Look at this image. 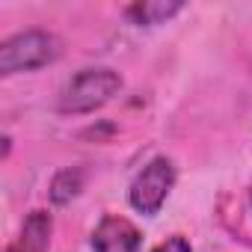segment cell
Masks as SVG:
<instances>
[{"mask_svg": "<svg viewBox=\"0 0 252 252\" xmlns=\"http://www.w3.org/2000/svg\"><path fill=\"white\" fill-rule=\"evenodd\" d=\"M63 45L54 33L48 30H24L9 36L0 45V74H18V71H33L60 57Z\"/></svg>", "mask_w": 252, "mask_h": 252, "instance_id": "1", "label": "cell"}, {"mask_svg": "<svg viewBox=\"0 0 252 252\" xmlns=\"http://www.w3.org/2000/svg\"><path fill=\"white\" fill-rule=\"evenodd\" d=\"M119 89H122V77L113 68H83L63 86L60 110L63 113H92L104 107Z\"/></svg>", "mask_w": 252, "mask_h": 252, "instance_id": "2", "label": "cell"}, {"mask_svg": "<svg viewBox=\"0 0 252 252\" xmlns=\"http://www.w3.org/2000/svg\"><path fill=\"white\" fill-rule=\"evenodd\" d=\"M172 184H175V166H172V160H169V158H155V160H149V163L143 166V172L134 178L128 199H131V205H134L140 214L155 217V214L163 208V202H166Z\"/></svg>", "mask_w": 252, "mask_h": 252, "instance_id": "3", "label": "cell"}, {"mask_svg": "<svg viewBox=\"0 0 252 252\" xmlns=\"http://www.w3.org/2000/svg\"><path fill=\"white\" fill-rule=\"evenodd\" d=\"M143 234L140 228L125 217H104L92 231L95 252H140Z\"/></svg>", "mask_w": 252, "mask_h": 252, "instance_id": "4", "label": "cell"}, {"mask_svg": "<svg viewBox=\"0 0 252 252\" xmlns=\"http://www.w3.org/2000/svg\"><path fill=\"white\" fill-rule=\"evenodd\" d=\"M51 231H54V220L48 211H33L24 225H21V234L9 243L6 252H48L51 246Z\"/></svg>", "mask_w": 252, "mask_h": 252, "instance_id": "5", "label": "cell"}, {"mask_svg": "<svg viewBox=\"0 0 252 252\" xmlns=\"http://www.w3.org/2000/svg\"><path fill=\"white\" fill-rule=\"evenodd\" d=\"M184 3L181 0H146V3H134L125 9V15H128L134 24H160L166 18H172Z\"/></svg>", "mask_w": 252, "mask_h": 252, "instance_id": "6", "label": "cell"}, {"mask_svg": "<svg viewBox=\"0 0 252 252\" xmlns=\"http://www.w3.org/2000/svg\"><path fill=\"white\" fill-rule=\"evenodd\" d=\"M83 181H86V172L80 166H68V169H60L54 178H51V202L54 205H68L80 190H83Z\"/></svg>", "mask_w": 252, "mask_h": 252, "instance_id": "7", "label": "cell"}, {"mask_svg": "<svg viewBox=\"0 0 252 252\" xmlns=\"http://www.w3.org/2000/svg\"><path fill=\"white\" fill-rule=\"evenodd\" d=\"M155 252H193V249H190L187 237H181V234H172V237H166L163 243H158V246H155Z\"/></svg>", "mask_w": 252, "mask_h": 252, "instance_id": "8", "label": "cell"}]
</instances>
